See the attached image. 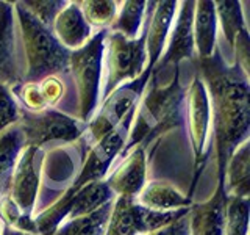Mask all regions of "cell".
<instances>
[{
	"label": "cell",
	"instance_id": "2",
	"mask_svg": "<svg viewBox=\"0 0 250 235\" xmlns=\"http://www.w3.org/2000/svg\"><path fill=\"white\" fill-rule=\"evenodd\" d=\"M185 90L180 83L178 69L170 83L160 86L152 72L147 88L136 105L131 129L121 155L125 157L133 147H147L169 130L178 129L183 122Z\"/></svg>",
	"mask_w": 250,
	"mask_h": 235
},
{
	"label": "cell",
	"instance_id": "6",
	"mask_svg": "<svg viewBox=\"0 0 250 235\" xmlns=\"http://www.w3.org/2000/svg\"><path fill=\"white\" fill-rule=\"evenodd\" d=\"M105 47H108V77L102 99L122 83L138 78L147 68L146 28L141 36L128 39L121 33L108 30Z\"/></svg>",
	"mask_w": 250,
	"mask_h": 235
},
{
	"label": "cell",
	"instance_id": "7",
	"mask_svg": "<svg viewBox=\"0 0 250 235\" xmlns=\"http://www.w3.org/2000/svg\"><path fill=\"white\" fill-rule=\"evenodd\" d=\"M18 125L23 135L25 147L36 149L50 141L70 143L80 138L86 130V124L53 108L39 113H31L21 108Z\"/></svg>",
	"mask_w": 250,
	"mask_h": 235
},
{
	"label": "cell",
	"instance_id": "27",
	"mask_svg": "<svg viewBox=\"0 0 250 235\" xmlns=\"http://www.w3.org/2000/svg\"><path fill=\"white\" fill-rule=\"evenodd\" d=\"M0 218L3 219L5 226H10L27 235H38L35 219L28 215H23L8 196L0 198Z\"/></svg>",
	"mask_w": 250,
	"mask_h": 235
},
{
	"label": "cell",
	"instance_id": "5",
	"mask_svg": "<svg viewBox=\"0 0 250 235\" xmlns=\"http://www.w3.org/2000/svg\"><path fill=\"white\" fill-rule=\"evenodd\" d=\"M152 69L146 68L144 72L138 78L127 83L119 85L114 91H111L105 99H102V105L97 115L92 116V119L86 124L89 143H97L104 138L106 133L114 130L130 112L136 108L141 97L147 88V83L152 77ZM91 144V146H92ZM89 146V147H91Z\"/></svg>",
	"mask_w": 250,
	"mask_h": 235
},
{
	"label": "cell",
	"instance_id": "28",
	"mask_svg": "<svg viewBox=\"0 0 250 235\" xmlns=\"http://www.w3.org/2000/svg\"><path fill=\"white\" fill-rule=\"evenodd\" d=\"M67 2H61V0H27V2H21V5L25 10L36 18L42 25L52 28V24L58 13L66 6Z\"/></svg>",
	"mask_w": 250,
	"mask_h": 235
},
{
	"label": "cell",
	"instance_id": "4",
	"mask_svg": "<svg viewBox=\"0 0 250 235\" xmlns=\"http://www.w3.org/2000/svg\"><path fill=\"white\" fill-rule=\"evenodd\" d=\"M106 35L108 30H99L69 57V72L74 77L78 97V121L83 124L92 119L99 105Z\"/></svg>",
	"mask_w": 250,
	"mask_h": 235
},
{
	"label": "cell",
	"instance_id": "30",
	"mask_svg": "<svg viewBox=\"0 0 250 235\" xmlns=\"http://www.w3.org/2000/svg\"><path fill=\"white\" fill-rule=\"evenodd\" d=\"M13 91L16 93V96L22 100L23 110H27V112L39 113V112H44V110H49L41 94V90H39L38 82H33V83L21 82L19 85L13 86Z\"/></svg>",
	"mask_w": 250,
	"mask_h": 235
},
{
	"label": "cell",
	"instance_id": "32",
	"mask_svg": "<svg viewBox=\"0 0 250 235\" xmlns=\"http://www.w3.org/2000/svg\"><path fill=\"white\" fill-rule=\"evenodd\" d=\"M188 213H189V212H188ZM188 213L183 215L182 218L175 219V221L163 226L153 232H148L146 235H191L189 234V218H188Z\"/></svg>",
	"mask_w": 250,
	"mask_h": 235
},
{
	"label": "cell",
	"instance_id": "25",
	"mask_svg": "<svg viewBox=\"0 0 250 235\" xmlns=\"http://www.w3.org/2000/svg\"><path fill=\"white\" fill-rule=\"evenodd\" d=\"M249 199L227 196L224 235H249Z\"/></svg>",
	"mask_w": 250,
	"mask_h": 235
},
{
	"label": "cell",
	"instance_id": "20",
	"mask_svg": "<svg viewBox=\"0 0 250 235\" xmlns=\"http://www.w3.org/2000/svg\"><path fill=\"white\" fill-rule=\"evenodd\" d=\"M135 199L143 207L156 212H172L191 207L189 196L183 194L172 184L163 180L146 184Z\"/></svg>",
	"mask_w": 250,
	"mask_h": 235
},
{
	"label": "cell",
	"instance_id": "21",
	"mask_svg": "<svg viewBox=\"0 0 250 235\" xmlns=\"http://www.w3.org/2000/svg\"><path fill=\"white\" fill-rule=\"evenodd\" d=\"M23 147L25 143L18 124L0 133V198L8 194L11 176Z\"/></svg>",
	"mask_w": 250,
	"mask_h": 235
},
{
	"label": "cell",
	"instance_id": "3",
	"mask_svg": "<svg viewBox=\"0 0 250 235\" xmlns=\"http://www.w3.org/2000/svg\"><path fill=\"white\" fill-rule=\"evenodd\" d=\"M13 13L19 24L27 58V72L22 82H41L45 77L67 72L70 52L58 43L52 28L33 18L21 2L13 3Z\"/></svg>",
	"mask_w": 250,
	"mask_h": 235
},
{
	"label": "cell",
	"instance_id": "16",
	"mask_svg": "<svg viewBox=\"0 0 250 235\" xmlns=\"http://www.w3.org/2000/svg\"><path fill=\"white\" fill-rule=\"evenodd\" d=\"M52 31L58 43L69 52L80 49L92 36V28L86 22L78 2L66 3V6L55 18Z\"/></svg>",
	"mask_w": 250,
	"mask_h": 235
},
{
	"label": "cell",
	"instance_id": "26",
	"mask_svg": "<svg viewBox=\"0 0 250 235\" xmlns=\"http://www.w3.org/2000/svg\"><path fill=\"white\" fill-rule=\"evenodd\" d=\"M82 8L88 25L92 28L106 30L111 25L117 14V3L113 0H86V2H78Z\"/></svg>",
	"mask_w": 250,
	"mask_h": 235
},
{
	"label": "cell",
	"instance_id": "17",
	"mask_svg": "<svg viewBox=\"0 0 250 235\" xmlns=\"http://www.w3.org/2000/svg\"><path fill=\"white\" fill-rule=\"evenodd\" d=\"M22 82L14 52L13 5L0 2V83L16 86Z\"/></svg>",
	"mask_w": 250,
	"mask_h": 235
},
{
	"label": "cell",
	"instance_id": "19",
	"mask_svg": "<svg viewBox=\"0 0 250 235\" xmlns=\"http://www.w3.org/2000/svg\"><path fill=\"white\" fill-rule=\"evenodd\" d=\"M224 190L231 198L250 196V141L241 143L230 155L224 174Z\"/></svg>",
	"mask_w": 250,
	"mask_h": 235
},
{
	"label": "cell",
	"instance_id": "31",
	"mask_svg": "<svg viewBox=\"0 0 250 235\" xmlns=\"http://www.w3.org/2000/svg\"><path fill=\"white\" fill-rule=\"evenodd\" d=\"M38 85H39V90H41V94H42V97L49 108L57 105L62 99V96H64V85H62L58 75L45 77L41 82H38Z\"/></svg>",
	"mask_w": 250,
	"mask_h": 235
},
{
	"label": "cell",
	"instance_id": "9",
	"mask_svg": "<svg viewBox=\"0 0 250 235\" xmlns=\"http://www.w3.org/2000/svg\"><path fill=\"white\" fill-rule=\"evenodd\" d=\"M135 110L130 112L127 115V118H125L114 130L106 133L104 138L99 140L97 143H94L88 149V154L84 157L83 166H82L80 172H78L77 179L72 182V185L67 188V191L75 193L77 190H80L82 187L88 185L91 182L105 180L109 168H111V164L116 160V157L121 155L122 149L125 146L128 132L131 129Z\"/></svg>",
	"mask_w": 250,
	"mask_h": 235
},
{
	"label": "cell",
	"instance_id": "33",
	"mask_svg": "<svg viewBox=\"0 0 250 235\" xmlns=\"http://www.w3.org/2000/svg\"><path fill=\"white\" fill-rule=\"evenodd\" d=\"M0 235H2V227H0Z\"/></svg>",
	"mask_w": 250,
	"mask_h": 235
},
{
	"label": "cell",
	"instance_id": "14",
	"mask_svg": "<svg viewBox=\"0 0 250 235\" xmlns=\"http://www.w3.org/2000/svg\"><path fill=\"white\" fill-rule=\"evenodd\" d=\"M227 194L224 182L217 180L214 194L205 202L191 204L189 207V234L191 235H224Z\"/></svg>",
	"mask_w": 250,
	"mask_h": 235
},
{
	"label": "cell",
	"instance_id": "22",
	"mask_svg": "<svg viewBox=\"0 0 250 235\" xmlns=\"http://www.w3.org/2000/svg\"><path fill=\"white\" fill-rule=\"evenodd\" d=\"M113 201H109L108 204L102 206L89 215L67 219V221L60 224V227L53 235H106Z\"/></svg>",
	"mask_w": 250,
	"mask_h": 235
},
{
	"label": "cell",
	"instance_id": "12",
	"mask_svg": "<svg viewBox=\"0 0 250 235\" xmlns=\"http://www.w3.org/2000/svg\"><path fill=\"white\" fill-rule=\"evenodd\" d=\"M38 151L39 149L36 147H23L6 194L16 204V207L28 216H31L39 191V169H36L35 164Z\"/></svg>",
	"mask_w": 250,
	"mask_h": 235
},
{
	"label": "cell",
	"instance_id": "18",
	"mask_svg": "<svg viewBox=\"0 0 250 235\" xmlns=\"http://www.w3.org/2000/svg\"><path fill=\"white\" fill-rule=\"evenodd\" d=\"M192 30L197 58H209L217 49V16L214 2H211V0L195 2Z\"/></svg>",
	"mask_w": 250,
	"mask_h": 235
},
{
	"label": "cell",
	"instance_id": "8",
	"mask_svg": "<svg viewBox=\"0 0 250 235\" xmlns=\"http://www.w3.org/2000/svg\"><path fill=\"white\" fill-rule=\"evenodd\" d=\"M188 212L189 207L172 212H156L143 207L135 198L117 196L113 201L106 235H146L182 218Z\"/></svg>",
	"mask_w": 250,
	"mask_h": 235
},
{
	"label": "cell",
	"instance_id": "24",
	"mask_svg": "<svg viewBox=\"0 0 250 235\" xmlns=\"http://www.w3.org/2000/svg\"><path fill=\"white\" fill-rule=\"evenodd\" d=\"M146 8L147 2H144V0H128V2H124L121 10L116 14V19L111 24V31L121 33L122 36L128 39L138 38V31L141 30Z\"/></svg>",
	"mask_w": 250,
	"mask_h": 235
},
{
	"label": "cell",
	"instance_id": "10",
	"mask_svg": "<svg viewBox=\"0 0 250 235\" xmlns=\"http://www.w3.org/2000/svg\"><path fill=\"white\" fill-rule=\"evenodd\" d=\"M185 104H186L188 129H189V138L194 152V179L191 185V193H192L195 184L199 180L200 172L208 159L207 141L209 135V124H211L208 93L199 75H194L189 88L185 91Z\"/></svg>",
	"mask_w": 250,
	"mask_h": 235
},
{
	"label": "cell",
	"instance_id": "29",
	"mask_svg": "<svg viewBox=\"0 0 250 235\" xmlns=\"http://www.w3.org/2000/svg\"><path fill=\"white\" fill-rule=\"evenodd\" d=\"M21 107L14 100L11 88L0 83V133L19 122Z\"/></svg>",
	"mask_w": 250,
	"mask_h": 235
},
{
	"label": "cell",
	"instance_id": "13",
	"mask_svg": "<svg viewBox=\"0 0 250 235\" xmlns=\"http://www.w3.org/2000/svg\"><path fill=\"white\" fill-rule=\"evenodd\" d=\"M147 177V154L146 147L136 146L127 154V159L117 166L105 182L114 196L136 198L146 185Z\"/></svg>",
	"mask_w": 250,
	"mask_h": 235
},
{
	"label": "cell",
	"instance_id": "23",
	"mask_svg": "<svg viewBox=\"0 0 250 235\" xmlns=\"http://www.w3.org/2000/svg\"><path fill=\"white\" fill-rule=\"evenodd\" d=\"M214 8L217 24H221L227 43L233 49V46L239 36L249 35L241 2H238V0H217V2H214Z\"/></svg>",
	"mask_w": 250,
	"mask_h": 235
},
{
	"label": "cell",
	"instance_id": "15",
	"mask_svg": "<svg viewBox=\"0 0 250 235\" xmlns=\"http://www.w3.org/2000/svg\"><path fill=\"white\" fill-rule=\"evenodd\" d=\"M178 10V2L175 0H164L155 2V10L152 18L148 19L146 27V50H147V68L155 69L160 61L164 46L167 44L169 31L174 24Z\"/></svg>",
	"mask_w": 250,
	"mask_h": 235
},
{
	"label": "cell",
	"instance_id": "11",
	"mask_svg": "<svg viewBox=\"0 0 250 235\" xmlns=\"http://www.w3.org/2000/svg\"><path fill=\"white\" fill-rule=\"evenodd\" d=\"M177 10V19L172 24V28L169 31V43L167 49L161 55L160 61L156 63L153 72L156 74L161 68L167 66L169 63L178 66L183 60L194 61L195 57V46H194V5L192 0H185L178 3Z\"/></svg>",
	"mask_w": 250,
	"mask_h": 235
},
{
	"label": "cell",
	"instance_id": "1",
	"mask_svg": "<svg viewBox=\"0 0 250 235\" xmlns=\"http://www.w3.org/2000/svg\"><path fill=\"white\" fill-rule=\"evenodd\" d=\"M199 77L205 85L209 112L213 113L214 155L217 180L224 182L230 155L250 132V88L249 75L238 65H227L216 49L209 58H194Z\"/></svg>",
	"mask_w": 250,
	"mask_h": 235
}]
</instances>
